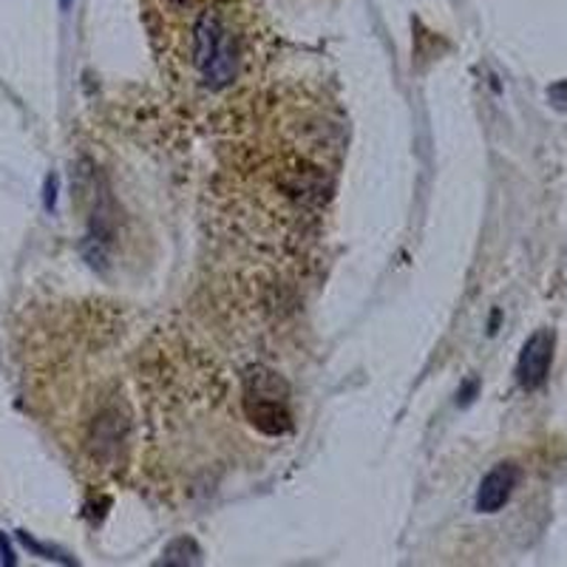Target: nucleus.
<instances>
[{"label":"nucleus","mask_w":567,"mask_h":567,"mask_svg":"<svg viewBox=\"0 0 567 567\" xmlns=\"http://www.w3.org/2000/svg\"><path fill=\"white\" fill-rule=\"evenodd\" d=\"M245 34L238 29L231 7L211 3L199 9L188 23L185 63L191 66L193 83L222 92L233 86L245 68Z\"/></svg>","instance_id":"1"},{"label":"nucleus","mask_w":567,"mask_h":567,"mask_svg":"<svg viewBox=\"0 0 567 567\" xmlns=\"http://www.w3.org/2000/svg\"><path fill=\"white\" fill-rule=\"evenodd\" d=\"M550 361H554V335L548 330L534 332L528 343L522 346L520 363H516V381L525 389H539L550 372Z\"/></svg>","instance_id":"2"},{"label":"nucleus","mask_w":567,"mask_h":567,"mask_svg":"<svg viewBox=\"0 0 567 567\" xmlns=\"http://www.w3.org/2000/svg\"><path fill=\"white\" fill-rule=\"evenodd\" d=\"M516 482H520V469L514 462H500L496 469L482 477L480 489H477V511L480 514H496L511 500Z\"/></svg>","instance_id":"3"},{"label":"nucleus","mask_w":567,"mask_h":567,"mask_svg":"<svg viewBox=\"0 0 567 567\" xmlns=\"http://www.w3.org/2000/svg\"><path fill=\"white\" fill-rule=\"evenodd\" d=\"M247 411H250L258 429L267 431V435H281V431L290 429L287 403H284V397H278V392L265 389V386H256V392H247Z\"/></svg>","instance_id":"4"},{"label":"nucleus","mask_w":567,"mask_h":567,"mask_svg":"<svg viewBox=\"0 0 567 567\" xmlns=\"http://www.w3.org/2000/svg\"><path fill=\"white\" fill-rule=\"evenodd\" d=\"M18 539H20V545H26L29 550H32V554H38V556H43V559H57V561H68L66 556H60L57 550H52V548H46V545H40V542H34L32 536L29 534H23V531H20L18 534Z\"/></svg>","instance_id":"5"},{"label":"nucleus","mask_w":567,"mask_h":567,"mask_svg":"<svg viewBox=\"0 0 567 567\" xmlns=\"http://www.w3.org/2000/svg\"><path fill=\"white\" fill-rule=\"evenodd\" d=\"M43 205H46V211H54V205H57V176H49L46 179V188H43Z\"/></svg>","instance_id":"6"},{"label":"nucleus","mask_w":567,"mask_h":567,"mask_svg":"<svg viewBox=\"0 0 567 567\" xmlns=\"http://www.w3.org/2000/svg\"><path fill=\"white\" fill-rule=\"evenodd\" d=\"M0 554H3V565H14V550L3 534H0Z\"/></svg>","instance_id":"7"},{"label":"nucleus","mask_w":567,"mask_h":567,"mask_svg":"<svg viewBox=\"0 0 567 567\" xmlns=\"http://www.w3.org/2000/svg\"><path fill=\"white\" fill-rule=\"evenodd\" d=\"M60 3H63V9H68V3H72V0H60Z\"/></svg>","instance_id":"8"}]
</instances>
